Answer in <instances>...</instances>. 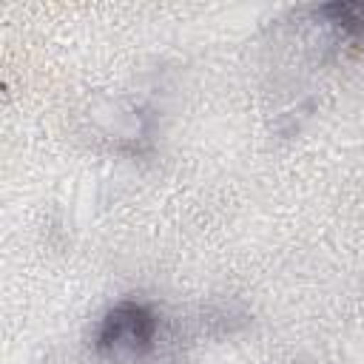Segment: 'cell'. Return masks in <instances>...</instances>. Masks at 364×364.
<instances>
[{"label":"cell","instance_id":"cell-2","mask_svg":"<svg viewBox=\"0 0 364 364\" xmlns=\"http://www.w3.org/2000/svg\"><path fill=\"white\" fill-rule=\"evenodd\" d=\"M321 17H327V23H333L341 34L364 40V3H327L321 6Z\"/></svg>","mask_w":364,"mask_h":364},{"label":"cell","instance_id":"cell-1","mask_svg":"<svg viewBox=\"0 0 364 364\" xmlns=\"http://www.w3.org/2000/svg\"><path fill=\"white\" fill-rule=\"evenodd\" d=\"M159 318L156 313L134 299L117 301L100 321L94 347L111 364H136L156 344Z\"/></svg>","mask_w":364,"mask_h":364}]
</instances>
